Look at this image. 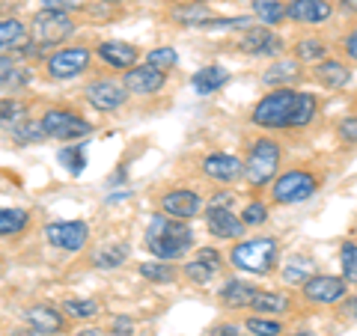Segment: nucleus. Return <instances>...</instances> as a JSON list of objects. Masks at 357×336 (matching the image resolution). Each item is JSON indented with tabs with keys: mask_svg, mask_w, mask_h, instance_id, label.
Here are the masks:
<instances>
[{
	"mask_svg": "<svg viewBox=\"0 0 357 336\" xmlns=\"http://www.w3.org/2000/svg\"><path fill=\"white\" fill-rule=\"evenodd\" d=\"M27 27L21 24L18 18H6L0 21V48H13V45H18L21 39H24Z\"/></svg>",
	"mask_w": 357,
	"mask_h": 336,
	"instance_id": "obj_35",
	"label": "nucleus"
},
{
	"mask_svg": "<svg viewBox=\"0 0 357 336\" xmlns=\"http://www.w3.org/2000/svg\"><path fill=\"white\" fill-rule=\"evenodd\" d=\"M280 256V241L274 235H259V238L238 241L229 253V265L244 274H268Z\"/></svg>",
	"mask_w": 357,
	"mask_h": 336,
	"instance_id": "obj_3",
	"label": "nucleus"
},
{
	"mask_svg": "<svg viewBox=\"0 0 357 336\" xmlns=\"http://www.w3.org/2000/svg\"><path fill=\"white\" fill-rule=\"evenodd\" d=\"M280 158L283 149L274 137H256L253 146L248 152V161H244V178L250 182V188H265L268 182H274L277 170H280Z\"/></svg>",
	"mask_w": 357,
	"mask_h": 336,
	"instance_id": "obj_4",
	"label": "nucleus"
},
{
	"mask_svg": "<svg viewBox=\"0 0 357 336\" xmlns=\"http://www.w3.org/2000/svg\"><path fill=\"white\" fill-rule=\"evenodd\" d=\"M173 18L178 21V24H185V27H203L206 21H208V9L203 3H194L191 6H182V9H176Z\"/></svg>",
	"mask_w": 357,
	"mask_h": 336,
	"instance_id": "obj_32",
	"label": "nucleus"
},
{
	"mask_svg": "<svg viewBox=\"0 0 357 336\" xmlns=\"http://www.w3.org/2000/svg\"><path fill=\"white\" fill-rule=\"evenodd\" d=\"M33 39L42 48H51V45L66 42L75 33V21L69 13H60V9H42V13L33 15Z\"/></svg>",
	"mask_w": 357,
	"mask_h": 336,
	"instance_id": "obj_6",
	"label": "nucleus"
},
{
	"mask_svg": "<svg viewBox=\"0 0 357 336\" xmlns=\"http://www.w3.org/2000/svg\"><path fill=\"white\" fill-rule=\"evenodd\" d=\"M238 48L250 57H274V54L283 51V39L274 33V27H250L241 36Z\"/></svg>",
	"mask_w": 357,
	"mask_h": 336,
	"instance_id": "obj_13",
	"label": "nucleus"
},
{
	"mask_svg": "<svg viewBox=\"0 0 357 336\" xmlns=\"http://www.w3.org/2000/svg\"><path fill=\"white\" fill-rule=\"evenodd\" d=\"M63 310L69 312L72 319H93L96 312H98V304L96 300H77V298H69L63 304Z\"/></svg>",
	"mask_w": 357,
	"mask_h": 336,
	"instance_id": "obj_40",
	"label": "nucleus"
},
{
	"mask_svg": "<svg viewBox=\"0 0 357 336\" xmlns=\"http://www.w3.org/2000/svg\"><path fill=\"white\" fill-rule=\"evenodd\" d=\"M319 114V98L312 93H298V102L292 107V119H289V128H307Z\"/></svg>",
	"mask_w": 357,
	"mask_h": 336,
	"instance_id": "obj_25",
	"label": "nucleus"
},
{
	"mask_svg": "<svg viewBox=\"0 0 357 336\" xmlns=\"http://www.w3.org/2000/svg\"><path fill=\"white\" fill-rule=\"evenodd\" d=\"M140 277L152 280V283H173L176 280V268L170 262H143L140 265Z\"/></svg>",
	"mask_w": 357,
	"mask_h": 336,
	"instance_id": "obj_33",
	"label": "nucleus"
},
{
	"mask_svg": "<svg viewBox=\"0 0 357 336\" xmlns=\"http://www.w3.org/2000/svg\"><path fill=\"white\" fill-rule=\"evenodd\" d=\"M298 102V89L292 86H274L256 102L250 122L262 131H280L289 128V119H292V107Z\"/></svg>",
	"mask_w": 357,
	"mask_h": 336,
	"instance_id": "obj_2",
	"label": "nucleus"
},
{
	"mask_svg": "<svg viewBox=\"0 0 357 336\" xmlns=\"http://www.w3.org/2000/svg\"><path fill=\"white\" fill-rule=\"evenodd\" d=\"M191 84H194V89L199 96H211V93H218V89H223L229 84V72L220 69V66H206V69H199L191 77Z\"/></svg>",
	"mask_w": 357,
	"mask_h": 336,
	"instance_id": "obj_22",
	"label": "nucleus"
},
{
	"mask_svg": "<svg viewBox=\"0 0 357 336\" xmlns=\"http://www.w3.org/2000/svg\"><path fill=\"white\" fill-rule=\"evenodd\" d=\"M340 268L349 283H357V244L354 241H345L340 247Z\"/></svg>",
	"mask_w": 357,
	"mask_h": 336,
	"instance_id": "obj_36",
	"label": "nucleus"
},
{
	"mask_svg": "<svg viewBox=\"0 0 357 336\" xmlns=\"http://www.w3.org/2000/svg\"><path fill=\"white\" fill-rule=\"evenodd\" d=\"M75 336H105V330H98V328H86V330L75 333Z\"/></svg>",
	"mask_w": 357,
	"mask_h": 336,
	"instance_id": "obj_52",
	"label": "nucleus"
},
{
	"mask_svg": "<svg viewBox=\"0 0 357 336\" xmlns=\"http://www.w3.org/2000/svg\"><path fill=\"white\" fill-rule=\"evenodd\" d=\"M333 15L331 0H289L286 3V18L295 24H321Z\"/></svg>",
	"mask_w": 357,
	"mask_h": 336,
	"instance_id": "obj_14",
	"label": "nucleus"
},
{
	"mask_svg": "<svg viewBox=\"0 0 357 336\" xmlns=\"http://www.w3.org/2000/svg\"><path fill=\"white\" fill-rule=\"evenodd\" d=\"M128 259V244H110V247H102L96 256H93V262H96V268H119L122 262Z\"/></svg>",
	"mask_w": 357,
	"mask_h": 336,
	"instance_id": "obj_28",
	"label": "nucleus"
},
{
	"mask_svg": "<svg viewBox=\"0 0 357 336\" xmlns=\"http://www.w3.org/2000/svg\"><path fill=\"white\" fill-rule=\"evenodd\" d=\"M30 215L24 208H0V235H18L27 227Z\"/></svg>",
	"mask_w": 357,
	"mask_h": 336,
	"instance_id": "obj_30",
	"label": "nucleus"
},
{
	"mask_svg": "<svg viewBox=\"0 0 357 336\" xmlns=\"http://www.w3.org/2000/svg\"><path fill=\"white\" fill-rule=\"evenodd\" d=\"M232 199H236V197H232V194H218L215 199H211V206H220V208H229V206H232Z\"/></svg>",
	"mask_w": 357,
	"mask_h": 336,
	"instance_id": "obj_50",
	"label": "nucleus"
},
{
	"mask_svg": "<svg viewBox=\"0 0 357 336\" xmlns=\"http://www.w3.org/2000/svg\"><path fill=\"white\" fill-rule=\"evenodd\" d=\"M199 208H203V197L194 194V190H188V188L167 190L161 197V211L176 217V220H191L199 215Z\"/></svg>",
	"mask_w": 357,
	"mask_h": 336,
	"instance_id": "obj_12",
	"label": "nucleus"
},
{
	"mask_svg": "<svg viewBox=\"0 0 357 336\" xmlns=\"http://www.w3.org/2000/svg\"><path fill=\"white\" fill-rule=\"evenodd\" d=\"M310 277H312V262L310 259H292L283 268V280L289 286H304Z\"/></svg>",
	"mask_w": 357,
	"mask_h": 336,
	"instance_id": "obj_34",
	"label": "nucleus"
},
{
	"mask_svg": "<svg viewBox=\"0 0 357 336\" xmlns=\"http://www.w3.org/2000/svg\"><path fill=\"white\" fill-rule=\"evenodd\" d=\"M24 319H27L30 328L36 330V333H42V336H51V333H60L63 330V312L48 307V304H33V307H27L24 310Z\"/></svg>",
	"mask_w": 357,
	"mask_h": 336,
	"instance_id": "obj_18",
	"label": "nucleus"
},
{
	"mask_svg": "<svg viewBox=\"0 0 357 336\" xmlns=\"http://www.w3.org/2000/svg\"><path fill=\"white\" fill-rule=\"evenodd\" d=\"M337 131H340L342 143H357V116H342Z\"/></svg>",
	"mask_w": 357,
	"mask_h": 336,
	"instance_id": "obj_42",
	"label": "nucleus"
},
{
	"mask_svg": "<svg viewBox=\"0 0 357 336\" xmlns=\"http://www.w3.org/2000/svg\"><path fill=\"white\" fill-rule=\"evenodd\" d=\"M208 336H238V328L236 324H220V328H215Z\"/></svg>",
	"mask_w": 357,
	"mask_h": 336,
	"instance_id": "obj_49",
	"label": "nucleus"
},
{
	"mask_svg": "<svg viewBox=\"0 0 357 336\" xmlns=\"http://www.w3.org/2000/svg\"><path fill=\"white\" fill-rule=\"evenodd\" d=\"M298 77H301V60H280L262 75V84L271 86V89L274 86H292Z\"/></svg>",
	"mask_w": 357,
	"mask_h": 336,
	"instance_id": "obj_23",
	"label": "nucleus"
},
{
	"mask_svg": "<svg viewBox=\"0 0 357 336\" xmlns=\"http://www.w3.org/2000/svg\"><path fill=\"white\" fill-rule=\"evenodd\" d=\"M328 54V45L321 39H301L295 45V60L301 63H321Z\"/></svg>",
	"mask_w": 357,
	"mask_h": 336,
	"instance_id": "obj_29",
	"label": "nucleus"
},
{
	"mask_svg": "<svg viewBox=\"0 0 357 336\" xmlns=\"http://www.w3.org/2000/svg\"><path fill=\"white\" fill-rule=\"evenodd\" d=\"M197 3H203V0H197Z\"/></svg>",
	"mask_w": 357,
	"mask_h": 336,
	"instance_id": "obj_55",
	"label": "nucleus"
},
{
	"mask_svg": "<svg viewBox=\"0 0 357 336\" xmlns=\"http://www.w3.org/2000/svg\"><path fill=\"white\" fill-rule=\"evenodd\" d=\"M57 158H60V164L66 167V170H69V176H81V173H84V167H86V152H84L81 143L63 146Z\"/></svg>",
	"mask_w": 357,
	"mask_h": 336,
	"instance_id": "obj_27",
	"label": "nucleus"
},
{
	"mask_svg": "<svg viewBox=\"0 0 357 336\" xmlns=\"http://www.w3.org/2000/svg\"><path fill=\"white\" fill-rule=\"evenodd\" d=\"M194 232L185 227V220H176L170 215H155L146 227V247L155 253V259L173 262L191 250Z\"/></svg>",
	"mask_w": 357,
	"mask_h": 336,
	"instance_id": "obj_1",
	"label": "nucleus"
},
{
	"mask_svg": "<svg viewBox=\"0 0 357 336\" xmlns=\"http://www.w3.org/2000/svg\"><path fill=\"white\" fill-rule=\"evenodd\" d=\"M203 173L208 178H215V182H220V185H229V182H236L238 176H244V164L236 158V155L211 152L203 158Z\"/></svg>",
	"mask_w": 357,
	"mask_h": 336,
	"instance_id": "obj_17",
	"label": "nucleus"
},
{
	"mask_svg": "<svg viewBox=\"0 0 357 336\" xmlns=\"http://www.w3.org/2000/svg\"><path fill=\"white\" fill-rule=\"evenodd\" d=\"M89 60H93L89 48H60L51 54L45 66H48V75L54 81H69V77H77L89 69Z\"/></svg>",
	"mask_w": 357,
	"mask_h": 336,
	"instance_id": "obj_9",
	"label": "nucleus"
},
{
	"mask_svg": "<svg viewBox=\"0 0 357 336\" xmlns=\"http://www.w3.org/2000/svg\"><path fill=\"white\" fill-rule=\"evenodd\" d=\"M197 259H203L206 265L215 268V271L220 268V253H218V250H211V247H203V250H199V253H197Z\"/></svg>",
	"mask_w": 357,
	"mask_h": 336,
	"instance_id": "obj_45",
	"label": "nucleus"
},
{
	"mask_svg": "<svg viewBox=\"0 0 357 336\" xmlns=\"http://www.w3.org/2000/svg\"><path fill=\"white\" fill-rule=\"evenodd\" d=\"M24 119H27V107L21 102H15V98L0 102V128H18Z\"/></svg>",
	"mask_w": 357,
	"mask_h": 336,
	"instance_id": "obj_31",
	"label": "nucleus"
},
{
	"mask_svg": "<svg viewBox=\"0 0 357 336\" xmlns=\"http://www.w3.org/2000/svg\"><path fill=\"white\" fill-rule=\"evenodd\" d=\"M96 54L107 66H114V69H131V66L137 63V48L128 42H102L96 48Z\"/></svg>",
	"mask_w": 357,
	"mask_h": 336,
	"instance_id": "obj_19",
	"label": "nucleus"
},
{
	"mask_svg": "<svg viewBox=\"0 0 357 336\" xmlns=\"http://www.w3.org/2000/svg\"><path fill=\"white\" fill-rule=\"evenodd\" d=\"M253 310L262 312V316H286V312L292 310V300L283 292H256Z\"/></svg>",
	"mask_w": 357,
	"mask_h": 336,
	"instance_id": "obj_24",
	"label": "nucleus"
},
{
	"mask_svg": "<svg viewBox=\"0 0 357 336\" xmlns=\"http://www.w3.org/2000/svg\"><path fill=\"white\" fill-rule=\"evenodd\" d=\"M301 292L310 304H340L342 298H349V280L333 277V274H312Z\"/></svg>",
	"mask_w": 357,
	"mask_h": 336,
	"instance_id": "obj_8",
	"label": "nucleus"
},
{
	"mask_svg": "<svg viewBox=\"0 0 357 336\" xmlns=\"http://www.w3.org/2000/svg\"><path fill=\"white\" fill-rule=\"evenodd\" d=\"M86 102L93 105L96 110H102V114H110V110H116L126 105V98H128V89L126 84H116V81H110V77H102V81H93L86 86Z\"/></svg>",
	"mask_w": 357,
	"mask_h": 336,
	"instance_id": "obj_11",
	"label": "nucleus"
},
{
	"mask_svg": "<svg viewBox=\"0 0 357 336\" xmlns=\"http://www.w3.org/2000/svg\"><path fill=\"white\" fill-rule=\"evenodd\" d=\"M146 63L161 72H170L173 66H178V54H176V48H152L146 54Z\"/></svg>",
	"mask_w": 357,
	"mask_h": 336,
	"instance_id": "obj_38",
	"label": "nucleus"
},
{
	"mask_svg": "<svg viewBox=\"0 0 357 336\" xmlns=\"http://www.w3.org/2000/svg\"><path fill=\"white\" fill-rule=\"evenodd\" d=\"M122 178H126V170H116L114 176H110V185H116V182H122Z\"/></svg>",
	"mask_w": 357,
	"mask_h": 336,
	"instance_id": "obj_53",
	"label": "nucleus"
},
{
	"mask_svg": "<svg viewBox=\"0 0 357 336\" xmlns=\"http://www.w3.org/2000/svg\"><path fill=\"white\" fill-rule=\"evenodd\" d=\"M340 312L345 319H354L357 321V298H342L340 300Z\"/></svg>",
	"mask_w": 357,
	"mask_h": 336,
	"instance_id": "obj_46",
	"label": "nucleus"
},
{
	"mask_svg": "<svg viewBox=\"0 0 357 336\" xmlns=\"http://www.w3.org/2000/svg\"><path fill=\"white\" fill-rule=\"evenodd\" d=\"M292 336H316L312 330H298V333H292Z\"/></svg>",
	"mask_w": 357,
	"mask_h": 336,
	"instance_id": "obj_54",
	"label": "nucleus"
},
{
	"mask_svg": "<svg viewBox=\"0 0 357 336\" xmlns=\"http://www.w3.org/2000/svg\"><path fill=\"white\" fill-rule=\"evenodd\" d=\"M167 84V72L155 69V66H131L126 72V89L134 96H152Z\"/></svg>",
	"mask_w": 357,
	"mask_h": 336,
	"instance_id": "obj_15",
	"label": "nucleus"
},
{
	"mask_svg": "<svg viewBox=\"0 0 357 336\" xmlns=\"http://www.w3.org/2000/svg\"><path fill=\"white\" fill-rule=\"evenodd\" d=\"M39 125L45 131V137H54V140H77V137H86L93 125L86 119H81L75 110H66V107H51L45 110Z\"/></svg>",
	"mask_w": 357,
	"mask_h": 336,
	"instance_id": "obj_7",
	"label": "nucleus"
},
{
	"mask_svg": "<svg viewBox=\"0 0 357 336\" xmlns=\"http://www.w3.org/2000/svg\"><path fill=\"white\" fill-rule=\"evenodd\" d=\"M340 6H342V13L357 15V0H340Z\"/></svg>",
	"mask_w": 357,
	"mask_h": 336,
	"instance_id": "obj_51",
	"label": "nucleus"
},
{
	"mask_svg": "<svg viewBox=\"0 0 357 336\" xmlns=\"http://www.w3.org/2000/svg\"><path fill=\"white\" fill-rule=\"evenodd\" d=\"M244 328H248L253 336H280L283 333V324L274 321V319H262V316H250L244 321Z\"/></svg>",
	"mask_w": 357,
	"mask_h": 336,
	"instance_id": "obj_37",
	"label": "nucleus"
},
{
	"mask_svg": "<svg viewBox=\"0 0 357 336\" xmlns=\"http://www.w3.org/2000/svg\"><path fill=\"white\" fill-rule=\"evenodd\" d=\"M81 6V0H42V9H60V13H72Z\"/></svg>",
	"mask_w": 357,
	"mask_h": 336,
	"instance_id": "obj_44",
	"label": "nucleus"
},
{
	"mask_svg": "<svg viewBox=\"0 0 357 336\" xmlns=\"http://www.w3.org/2000/svg\"><path fill=\"white\" fill-rule=\"evenodd\" d=\"M256 292H259V289L244 283V280H227L223 289H220V300L232 310H244V307H253Z\"/></svg>",
	"mask_w": 357,
	"mask_h": 336,
	"instance_id": "obj_21",
	"label": "nucleus"
},
{
	"mask_svg": "<svg viewBox=\"0 0 357 336\" xmlns=\"http://www.w3.org/2000/svg\"><path fill=\"white\" fill-rule=\"evenodd\" d=\"M345 54H349V57L357 63V27L349 33V36H345Z\"/></svg>",
	"mask_w": 357,
	"mask_h": 336,
	"instance_id": "obj_48",
	"label": "nucleus"
},
{
	"mask_svg": "<svg viewBox=\"0 0 357 336\" xmlns=\"http://www.w3.org/2000/svg\"><path fill=\"white\" fill-rule=\"evenodd\" d=\"M45 238H48L54 247L60 250H81L84 244L89 241V227L84 220H60V223H48L45 227Z\"/></svg>",
	"mask_w": 357,
	"mask_h": 336,
	"instance_id": "obj_10",
	"label": "nucleus"
},
{
	"mask_svg": "<svg viewBox=\"0 0 357 336\" xmlns=\"http://www.w3.org/2000/svg\"><path fill=\"white\" fill-rule=\"evenodd\" d=\"M114 336H131L134 333V324H131V319H116L114 321V330H110Z\"/></svg>",
	"mask_w": 357,
	"mask_h": 336,
	"instance_id": "obj_47",
	"label": "nucleus"
},
{
	"mask_svg": "<svg viewBox=\"0 0 357 336\" xmlns=\"http://www.w3.org/2000/svg\"><path fill=\"white\" fill-rule=\"evenodd\" d=\"M312 72H316V81L321 86H328V89H342L351 81V69L340 60H321V63H316Z\"/></svg>",
	"mask_w": 357,
	"mask_h": 336,
	"instance_id": "obj_20",
	"label": "nucleus"
},
{
	"mask_svg": "<svg viewBox=\"0 0 357 336\" xmlns=\"http://www.w3.org/2000/svg\"><path fill=\"white\" fill-rule=\"evenodd\" d=\"M241 220H244V227H262V223L268 220V206L265 203H248L241 211Z\"/></svg>",
	"mask_w": 357,
	"mask_h": 336,
	"instance_id": "obj_41",
	"label": "nucleus"
},
{
	"mask_svg": "<svg viewBox=\"0 0 357 336\" xmlns=\"http://www.w3.org/2000/svg\"><path fill=\"white\" fill-rule=\"evenodd\" d=\"M319 190V176L310 170H289L274 182L271 199L277 206H298L307 203L310 197H316Z\"/></svg>",
	"mask_w": 357,
	"mask_h": 336,
	"instance_id": "obj_5",
	"label": "nucleus"
},
{
	"mask_svg": "<svg viewBox=\"0 0 357 336\" xmlns=\"http://www.w3.org/2000/svg\"><path fill=\"white\" fill-rule=\"evenodd\" d=\"M15 63L9 60V57H0V86H6V84H13V77H15Z\"/></svg>",
	"mask_w": 357,
	"mask_h": 336,
	"instance_id": "obj_43",
	"label": "nucleus"
},
{
	"mask_svg": "<svg viewBox=\"0 0 357 336\" xmlns=\"http://www.w3.org/2000/svg\"><path fill=\"white\" fill-rule=\"evenodd\" d=\"M253 15L262 21L265 27H277L286 18V3L283 0H250Z\"/></svg>",
	"mask_w": 357,
	"mask_h": 336,
	"instance_id": "obj_26",
	"label": "nucleus"
},
{
	"mask_svg": "<svg viewBox=\"0 0 357 336\" xmlns=\"http://www.w3.org/2000/svg\"><path fill=\"white\" fill-rule=\"evenodd\" d=\"M206 227L215 238H241L244 229H248L241 215H232V208H220V206H208Z\"/></svg>",
	"mask_w": 357,
	"mask_h": 336,
	"instance_id": "obj_16",
	"label": "nucleus"
},
{
	"mask_svg": "<svg viewBox=\"0 0 357 336\" xmlns=\"http://www.w3.org/2000/svg\"><path fill=\"white\" fill-rule=\"evenodd\" d=\"M211 274H215V268H211V265H206L203 259H197V256H194V259L185 265V277L191 280V283H197V286L208 283V280H211Z\"/></svg>",
	"mask_w": 357,
	"mask_h": 336,
	"instance_id": "obj_39",
	"label": "nucleus"
}]
</instances>
